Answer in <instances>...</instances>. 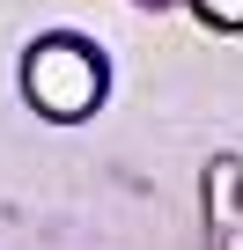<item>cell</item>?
<instances>
[{
    "label": "cell",
    "mask_w": 243,
    "mask_h": 250,
    "mask_svg": "<svg viewBox=\"0 0 243 250\" xmlns=\"http://www.w3.org/2000/svg\"><path fill=\"white\" fill-rule=\"evenodd\" d=\"M199 8V22H214V30H243V0H192Z\"/></svg>",
    "instance_id": "cell-2"
},
{
    "label": "cell",
    "mask_w": 243,
    "mask_h": 250,
    "mask_svg": "<svg viewBox=\"0 0 243 250\" xmlns=\"http://www.w3.org/2000/svg\"><path fill=\"white\" fill-rule=\"evenodd\" d=\"M103 88H110V66H103V52L88 37H66L59 30V37H37L22 52V96L44 118H59V125H81L103 103Z\"/></svg>",
    "instance_id": "cell-1"
}]
</instances>
